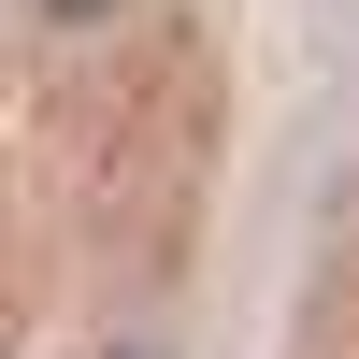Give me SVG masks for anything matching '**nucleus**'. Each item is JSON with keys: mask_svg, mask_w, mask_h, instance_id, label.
Listing matches in <instances>:
<instances>
[{"mask_svg": "<svg viewBox=\"0 0 359 359\" xmlns=\"http://www.w3.org/2000/svg\"><path fill=\"white\" fill-rule=\"evenodd\" d=\"M86 15H115V0H43V29H86Z\"/></svg>", "mask_w": 359, "mask_h": 359, "instance_id": "1", "label": "nucleus"}, {"mask_svg": "<svg viewBox=\"0 0 359 359\" xmlns=\"http://www.w3.org/2000/svg\"><path fill=\"white\" fill-rule=\"evenodd\" d=\"M115 359H158V345H115Z\"/></svg>", "mask_w": 359, "mask_h": 359, "instance_id": "2", "label": "nucleus"}]
</instances>
